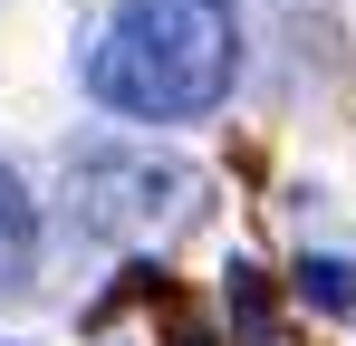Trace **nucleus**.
<instances>
[{
  "mask_svg": "<svg viewBox=\"0 0 356 346\" xmlns=\"http://www.w3.org/2000/svg\"><path fill=\"white\" fill-rule=\"evenodd\" d=\"M241 77V10L232 0H125L87 49V97L135 125H193Z\"/></svg>",
  "mask_w": 356,
  "mask_h": 346,
  "instance_id": "obj_1",
  "label": "nucleus"
},
{
  "mask_svg": "<svg viewBox=\"0 0 356 346\" xmlns=\"http://www.w3.org/2000/svg\"><path fill=\"white\" fill-rule=\"evenodd\" d=\"M29 260H39V212H29L19 173L0 164V288H19V279H29Z\"/></svg>",
  "mask_w": 356,
  "mask_h": 346,
  "instance_id": "obj_3",
  "label": "nucleus"
},
{
  "mask_svg": "<svg viewBox=\"0 0 356 346\" xmlns=\"http://www.w3.org/2000/svg\"><path fill=\"white\" fill-rule=\"evenodd\" d=\"M298 298H318L327 318L356 308V260H298Z\"/></svg>",
  "mask_w": 356,
  "mask_h": 346,
  "instance_id": "obj_4",
  "label": "nucleus"
},
{
  "mask_svg": "<svg viewBox=\"0 0 356 346\" xmlns=\"http://www.w3.org/2000/svg\"><path fill=\"white\" fill-rule=\"evenodd\" d=\"M67 192H77V222L106 231V240H164L202 212V173L164 164V154H125V145H97L67 164Z\"/></svg>",
  "mask_w": 356,
  "mask_h": 346,
  "instance_id": "obj_2",
  "label": "nucleus"
},
{
  "mask_svg": "<svg viewBox=\"0 0 356 346\" xmlns=\"http://www.w3.org/2000/svg\"><path fill=\"white\" fill-rule=\"evenodd\" d=\"M232 318H241V337H270V298H260L250 270H232Z\"/></svg>",
  "mask_w": 356,
  "mask_h": 346,
  "instance_id": "obj_5",
  "label": "nucleus"
}]
</instances>
